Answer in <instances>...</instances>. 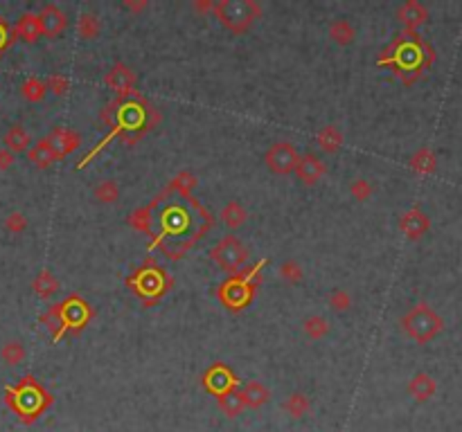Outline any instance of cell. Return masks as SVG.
<instances>
[{
	"label": "cell",
	"instance_id": "1",
	"mask_svg": "<svg viewBox=\"0 0 462 432\" xmlns=\"http://www.w3.org/2000/svg\"><path fill=\"white\" fill-rule=\"evenodd\" d=\"M92 315H95V311H92V306L88 302H84L79 295H70L61 304H52L48 311L41 315V322L52 331L55 342H59L68 331L79 334L92 320Z\"/></svg>",
	"mask_w": 462,
	"mask_h": 432
},
{
	"label": "cell",
	"instance_id": "2",
	"mask_svg": "<svg viewBox=\"0 0 462 432\" xmlns=\"http://www.w3.org/2000/svg\"><path fill=\"white\" fill-rule=\"evenodd\" d=\"M7 403L23 423H32L52 405V396L36 383L34 376H25L16 388H5Z\"/></svg>",
	"mask_w": 462,
	"mask_h": 432
},
{
	"label": "cell",
	"instance_id": "3",
	"mask_svg": "<svg viewBox=\"0 0 462 432\" xmlns=\"http://www.w3.org/2000/svg\"><path fill=\"white\" fill-rule=\"evenodd\" d=\"M264 266L266 259H261L255 266L244 268L242 273H237L228 282H223L217 288V297L221 299V304L230 308V311H242V308L248 306L253 297H255V291L259 286V270Z\"/></svg>",
	"mask_w": 462,
	"mask_h": 432
},
{
	"label": "cell",
	"instance_id": "4",
	"mask_svg": "<svg viewBox=\"0 0 462 432\" xmlns=\"http://www.w3.org/2000/svg\"><path fill=\"white\" fill-rule=\"evenodd\" d=\"M127 284L133 288L136 295L142 299L144 306L149 308L153 302H156V299H160L169 288H172L174 280H172V275H169L163 266L153 264L151 259H147L142 268L136 270L133 277H129Z\"/></svg>",
	"mask_w": 462,
	"mask_h": 432
},
{
	"label": "cell",
	"instance_id": "5",
	"mask_svg": "<svg viewBox=\"0 0 462 432\" xmlns=\"http://www.w3.org/2000/svg\"><path fill=\"white\" fill-rule=\"evenodd\" d=\"M214 16L230 32L244 34L261 16V7L255 0H221L214 3Z\"/></svg>",
	"mask_w": 462,
	"mask_h": 432
},
{
	"label": "cell",
	"instance_id": "6",
	"mask_svg": "<svg viewBox=\"0 0 462 432\" xmlns=\"http://www.w3.org/2000/svg\"><path fill=\"white\" fill-rule=\"evenodd\" d=\"M402 327L415 342L424 345L428 340H433V338L440 334L444 322L428 304L420 302L418 306H413L411 311L402 318Z\"/></svg>",
	"mask_w": 462,
	"mask_h": 432
},
{
	"label": "cell",
	"instance_id": "7",
	"mask_svg": "<svg viewBox=\"0 0 462 432\" xmlns=\"http://www.w3.org/2000/svg\"><path fill=\"white\" fill-rule=\"evenodd\" d=\"M248 254H251L248 248H246L240 239H237L235 234H226L212 248L210 259L217 261L223 273H228L230 277H233V275L242 273V270L246 268V264H248Z\"/></svg>",
	"mask_w": 462,
	"mask_h": 432
},
{
	"label": "cell",
	"instance_id": "8",
	"mask_svg": "<svg viewBox=\"0 0 462 432\" xmlns=\"http://www.w3.org/2000/svg\"><path fill=\"white\" fill-rule=\"evenodd\" d=\"M422 48H426V45L420 41L418 34L411 32V29H406V34L399 38V41L395 43V48H392V50H395L392 59L381 61L379 66L390 64V61H392V64H397L402 70H413L415 77H418L422 68L428 64V61L424 59V54H422Z\"/></svg>",
	"mask_w": 462,
	"mask_h": 432
},
{
	"label": "cell",
	"instance_id": "9",
	"mask_svg": "<svg viewBox=\"0 0 462 432\" xmlns=\"http://www.w3.org/2000/svg\"><path fill=\"white\" fill-rule=\"evenodd\" d=\"M298 160H300L298 149L291 142H275L271 149L266 151V156H264L266 167L271 169L273 174H277V176L294 174L296 167H298Z\"/></svg>",
	"mask_w": 462,
	"mask_h": 432
},
{
	"label": "cell",
	"instance_id": "10",
	"mask_svg": "<svg viewBox=\"0 0 462 432\" xmlns=\"http://www.w3.org/2000/svg\"><path fill=\"white\" fill-rule=\"evenodd\" d=\"M203 388L210 392L212 396H221L226 392H233L240 388V378L235 372L223 362H214V365L203 374Z\"/></svg>",
	"mask_w": 462,
	"mask_h": 432
},
{
	"label": "cell",
	"instance_id": "11",
	"mask_svg": "<svg viewBox=\"0 0 462 432\" xmlns=\"http://www.w3.org/2000/svg\"><path fill=\"white\" fill-rule=\"evenodd\" d=\"M136 81H138L136 72L131 70L127 64H122V61H118V64H115L111 70L106 72V77H104L106 86L118 92L120 97L133 95V92H136Z\"/></svg>",
	"mask_w": 462,
	"mask_h": 432
},
{
	"label": "cell",
	"instance_id": "12",
	"mask_svg": "<svg viewBox=\"0 0 462 432\" xmlns=\"http://www.w3.org/2000/svg\"><path fill=\"white\" fill-rule=\"evenodd\" d=\"M48 142L52 146V151H55L57 160L70 156V153H75L77 149L81 146V137L77 131L68 129V126H57L52 129V133L48 135Z\"/></svg>",
	"mask_w": 462,
	"mask_h": 432
},
{
	"label": "cell",
	"instance_id": "13",
	"mask_svg": "<svg viewBox=\"0 0 462 432\" xmlns=\"http://www.w3.org/2000/svg\"><path fill=\"white\" fill-rule=\"evenodd\" d=\"M36 16H38V23H41L43 36L48 38H57L59 34H64V29L68 25V16L59 5H43Z\"/></svg>",
	"mask_w": 462,
	"mask_h": 432
},
{
	"label": "cell",
	"instance_id": "14",
	"mask_svg": "<svg viewBox=\"0 0 462 432\" xmlns=\"http://www.w3.org/2000/svg\"><path fill=\"white\" fill-rule=\"evenodd\" d=\"M296 178L305 185H316L320 178H325L327 174V165L322 162L318 156H313V153H305V156H300L298 160V167H296Z\"/></svg>",
	"mask_w": 462,
	"mask_h": 432
},
{
	"label": "cell",
	"instance_id": "15",
	"mask_svg": "<svg viewBox=\"0 0 462 432\" xmlns=\"http://www.w3.org/2000/svg\"><path fill=\"white\" fill-rule=\"evenodd\" d=\"M431 228V221L428 216L420 210V207H413V210H408L402 219H399V230L408 237V239H422Z\"/></svg>",
	"mask_w": 462,
	"mask_h": 432
},
{
	"label": "cell",
	"instance_id": "16",
	"mask_svg": "<svg viewBox=\"0 0 462 432\" xmlns=\"http://www.w3.org/2000/svg\"><path fill=\"white\" fill-rule=\"evenodd\" d=\"M165 196H169V191H167V187L160 191V194H156L153 196V200L149 205H144V207H138V210H133L131 212V216H129V226L133 228V230H138V232H142V234H151V223H153V207H156L160 200H165Z\"/></svg>",
	"mask_w": 462,
	"mask_h": 432
},
{
	"label": "cell",
	"instance_id": "17",
	"mask_svg": "<svg viewBox=\"0 0 462 432\" xmlns=\"http://www.w3.org/2000/svg\"><path fill=\"white\" fill-rule=\"evenodd\" d=\"M426 18H428L426 7L418 3V0H406V3L397 10V21H402L406 29H411V32L415 27H420L422 23H426Z\"/></svg>",
	"mask_w": 462,
	"mask_h": 432
},
{
	"label": "cell",
	"instance_id": "18",
	"mask_svg": "<svg viewBox=\"0 0 462 432\" xmlns=\"http://www.w3.org/2000/svg\"><path fill=\"white\" fill-rule=\"evenodd\" d=\"M190 226V214L181 210V207H169V210L160 216V234H181L185 228Z\"/></svg>",
	"mask_w": 462,
	"mask_h": 432
},
{
	"label": "cell",
	"instance_id": "19",
	"mask_svg": "<svg viewBox=\"0 0 462 432\" xmlns=\"http://www.w3.org/2000/svg\"><path fill=\"white\" fill-rule=\"evenodd\" d=\"M240 392H242L244 405L246 407H253V410H259L261 405H266L268 401H271V390H268L266 385L259 383V381L244 383V388Z\"/></svg>",
	"mask_w": 462,
	"mask_h": 432
},
{
	"label": "cell",
	"instance_id": "20",
	"mask_svg": "<svg viewBox=\"0 0 462 432\" xmlns=\"http://www.w3.org/2000/svg\"><path fill=\"white\" fill-rule=\"evenodd\" d=\"M435 392H437L435 378L424 374V372L415 374L411 378V383H408V394H411L415 401H420V403H422V401H428L431 396H435Z\"/></svg>",
	"mask_w": 462,
	"mask_h": 432
},
{
	"label": "cell",
	"instance_id": "21",
	"mask_svg": "<svg viewBox=\"0 0 462 432\" xmlns=\"http://www.w3.org/2000/svg\"><path fill=\"white\" fill-rule=\"evenodd\" d=\"M14 36L23 38L25 43L38 41V38L43 36V32H41V23H38L36 14H32V12L23 14V16L18 18V23H16V27H14Z\"/></svg>",
	"mask_w": 462,
	"mask_h": 432
},
{
	"label": "cell",
	"instance_id": "22",
	"mask_svg": "<svg viewBox=\"0 0 462 432\" xmlns=\"http://www.w3.org/2000/svg\"><path fill=\"white\" fill-rule=\"evenodd\" d=\"M3 144H5V149H7V151H12V153H14V156H16V153H23V151H29V133L25 131V126L14 124V126H10V131H7V133H5Z\"/></svg>",
	"mask_w": 462,
	"mask_h": 432
},
{
	"label": "cell",
	"instance_id": "23",
	"mask_svg": "<svg viewBox=\"0 0 462 432\" xmlns=\"http://www.w3.org/2000/svg\"><path fill=\"white\" fill-rule=\"evenodd\" d=\"M27 160L38 169H45V167H50L52 162H57V156H55V151H52L48 137H41V140L27 151Z\"/></svg>",
	"mask_w": 462,
	"mask_h": 432
},
{
	"label": "cell",
	"instance_id": "24",
	"mask_svg": "<svg viewBox=\"0 0 462 432\" xmlns=\"http://www.w3.org/2000/svg\"><path fill=\"white\" fill-rule=\"evenodd\" d=\"M343 142H345V137L334 124L322 126L318 133H316V144H318L320 149L327 151V153H336L343 146Z\"/></svg>",
	"mask_w": 462,
	"mask_h": 432
},
{
	"label": "cell",
	"instance_id": "25",
	"mask_svg": "<svg viewBox=\"0 0 462 432\" xmlns=\"http://www.w3.org/2000/svg\"><path fill=\"white\" fill-rule=\"evenodd\" d=\"M196 185H198V178L192 172L185 169V172H179L174 176L172 183L167 185V191H169V194H174V191H176V194H181L185 200H188V198H192V191H194Z\"/></svg>",
	"mask_w": 462,
	"mask_h": 432
},
{
	"label": "cell",
	"instance_id": "26",
	"mask_svg": "<svg viewBox=\"0 0 462 432\" xmlns=\"http://www.w3.org/2000/svg\"><path fill=\"white\" fill-rule=\"evenodd\" d=\"M282 410L287 412L291 419H303V416L309 414L311 410V401L303 392H294V394H289L287 401L282 403Z\"/></svg>",
	"mask_w": 462,
	"mask_h": 432
},
{
	"label": "cell",
	"instance_id": "27",
	"mask_svg": "<svg viewBox=\"0 0 462 432\" xmlns=\"http://www.w3.org/2000/svg\"><path fill=\"white\" fill-rule=\"evenodd\" d=\"M219 219L226 223L230 230H235V228H242L244 226L246 219H248V212H246V207L242 203H237V200H230V203L223 205Z\"/></svg>",
	"mask_w": 462,
	"mask_h": 432
},
{
	"label": "cell",
	"instance_id": "28",
	"mask_svg": "<svg viewBox=\"0 0 462 432\" xmlns=\"http://www.w3.org/2000/svg\"><path fill=\"white\" fill-rule=\"evenodd\" d=\"M32 288H34V293H36L38 297L48 299V297L55 295V293H57L61 286H59V280L55 277V273H52V270H41V273H38V275L34 277Z\"/></svg>",
	"mask_w": 462,
	"mask_h": 432
},
{
	"label": "cell",
	"instance_id": "29",
	"mask_svg": "<svg viewBox=\"0 0 462 432\" xmlns=\"http://www.w3.org/2000/svg\"><path fill=\"white\" fill-rule=\"evenodd\" d=\"M217 403L221 407V412L228 416V419H235V416H240L246 405H244V399H242V392L240 390H233V392H226V394L217 396Z\"/></svg>",
	"mask_w": 462,
	"mask_h": 432
},
{
	"label": "cell",
	"instance_id": "30",
	"mask_svg": "<svg viewBox=\"0 0 462 432\" xmlns=\"http://www.w3.org/2000/svg\"><path fill=\"white\" fill-rule=\"evenodd\" d=\"M329 38L338 45H350L354 38H357V29L348 21V18H336L329 25Z\"/></svg>",
	"mask_w": 462,
	"mask_h": 432
},
{
	"label": "cell",
	"instance_id": "31",
	"mask_svg": "<svg viewBox=\"0 0 462 432\" xmlns=\"http://www.w3.org/2000/svg\"><path fill=\"white\" fill-rule=\"evenodd\" d=\"M411 167H413V172H418V174H422V176L433 174V172H435V167H437L435 153L424 146V149H420L418 153H413V156H411Z\"/></svg>",
	"mask_w": 462,
	"mask_h": 432
},
{
	"label": "cell",
	"instance_id": "32",
	"mask_svg": "<svg viewBox=\"0 0 462 432\" xmlns=\"http://www.w3.org/2000/svg\"><path fill=\"white\" fill-rule=\"evenodd\" d=\"M303 331L311 340H320V338H325L329 334V322L327 318H322V315H309V318L303 322Z\"/></svg>",
	"mask_w": 462,
	"mask_h": 432
},
{
	"label": "cell",
	"instance_id": "33",
	"mask_svg": "<svg viewBox=\"0 0 462 432\" xmlns=\"http://www.w3.org/2000/svg\"><path fill=\"white\" fill-rule=\"evenodd\" d=\"M27 351H25V345L18 342V340H10L3 345V349H0V358H3V362H7V365H21L23 360H25Z\"/></svg>",
	"mask_w": 462,
	"mask_h": 432
},
{
	"label": "cell",
	"instance_id": "34",
	"mask_svg": "<svg viewBox=\"0 0 462 432\" xmlns=\"http://www.w3.org/2000/svg\"><path fill=\"white\" fill-rule=\"evenodd\" d=\"M99 29H102V25H99V18L95 16V14H81L79 21H77V34H79L81 38H88V41H92V38L99 36Z\"/></svg>",
	"mask_w": 462,
	"mask_h": 432
},
{
	"label": "cell",
	"instance_id": "35",
	"mask_svg": "<svg viewBox=\"0 0 462 432\" xmlns=\"http://www.w3.org/2000/svg\"><path fill=\"white\" fill-rule=\"evenodd\" d=\"M95 198L99 200V203H104V205H111V203H118V198H120V185L115 183L113 178H109V180H102L95 187Z\"/></svg>",
	"mask_w": 462,
	"mask_h": 432
},
{
	"label": "cell",
	"instance_id": "36",
	"mask_svg": "<svg viewBox=\"0 0 462 432\" xmlns=\"http://www.w3.org/2000/svg\"><path fill=\"white\" fill-rule=\"evenodd\" d=\"M21 92H23V97H25L27 102L36 104V102H41V99L45 97V92H48V88H45V83H43L41 79H36V77H29V79L23 81Z\"/></svg>",
	"mask_w": 462,
	"mask_h": 432
},
{
	"label": "cell",
	"instance_id": "37",
	"mask_svg": "<svg viewBox=\"0 0 462 432\" xmlns=\"http://www.w3.org/2000/svg\"><path fill=\"white\" fill-rule=\"evenodd\" d=\"M277 273H280L282 280L289 282V284H300V282H303V277H305V270H303V266H300L296 259L284 261V264L277 268Z\"/></svg>",
	"mask_w": 462,
	"mask_h": 432
},
{
	"label": "cell",
	"instance_id": "38",
	"mask_svg": "<svg viewBox=\"0 0 462 432\" xmlns=\"http://www.w3.org/2000/svg\"><path fill=\"white\" fill-rule=\"evenodd\" d=\"M329 306L334 308L336 313H345L350 311L352 306V295L345 288H336L332 295H329Z\"/></svg>",
	"mask_w": 462,
	"mask_h": 432
},
{
	"label": "cell",
	"instance_id": "39",
	"mask_svg": "<svg viewBox=\"0 0 462 432\" xmlns=\"http://www.w3.org/2000/svg\"><path fill=\"white\" fill-rule=\"evenodd\" d=\"M43 83H45V88H48V90L52 92V95H66L68 88H70V81H68L66 77H64V75H59V72L50 75Z\"/></svg>",
	"mask_w": 462,
	"mask_h": 432
},
{
	"label": "cell",
	"instance_id": "40",
	"mask_svg": "<svg viewBox=\"0 0 462 432\" xmlns=\"http://www.w3.org/2000/svg\"><path fill=\"white\" fill-rule=\"evenodd\" d=\"M372 191H374V187L370 185L365 178H357L352 185H350V194H352V198H357V200H361V203H365V200L372 196Z\"/></svg>",
	"mask_w": 462,
	"mask_h": 432
},
{
	"label": "cell",
	"instance_id": "41",
	"mask_svg": "<svg viewBox=\"0 0 462 432\" xmlns=\"http://www.w3.org/2000/svg\"><path fill=\"white\" fill-rule=\"evenodd\" d=\"M25 228H27V219H25V214H21V212H12V214L5 219V230H7V232H10V234H21Z\"/></svg>",
	"mask_w": 462,
	"mask_h": 432
},
{
	"label": "cell",
	"instance_id": "42",
	"mask_svg": "<svg viewBox=\"0 0 462 432\" xmlns=\"http://www.w3.org/2000/svg\"><path fill=\"white\" fill-rule=\"evenodd\" d=\"M192 10L201 16H207V14H214V3L212 0H192Z\"/></svg>",
	"mask_w": 462,
	"mask_h": 432
},
{
	"label": "cell",
	"instance_id": "43",
	"mask_svg": "<svg viewBox=\"0 0 462 432\" xmlns=\"http://www.w3.org/2000/svg\"><path fill=\"white\" fill-rule=\"evenodd\" d=\"M122 7H125V10L131 12V14H140V12L147 10L149 3H147V0H125Z\"/></svg>",
	"mask_w": 462,
	"mask_h": 432
},
{
	"label": "cell",
	"instance_id": "44",
	"mask_svg": "<svg viewBox=\"0 0 462 432\" xmlns=\"http://www.w3.org/2000/svg\"><path fill=\"white\" fill-rule=\"evenodd\" d=\"M12 165H14V153L3 146V149H0V172H7Z\"/></svg>",
	"mask_w": 462,
	"mask_h": 432
}]
</instances>
